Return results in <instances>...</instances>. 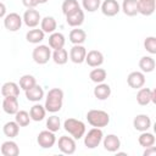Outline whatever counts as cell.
I'll return each instance as SVG.
<instances>
[{"instance_id": "6da1fadb", "label": "cell", "mask_w": 156, "mask_h": 156, "mask_svg": "<svg viewBox=\"0 0 156 156\" xmlns=\"http://www.w3.org/2000/svg\"><path fill=\"white\" fill-rule=\"evenodd\" d=\"M63 105V90L60 88H52L48 91L45 98V110L48 112L55 113L62 108Z\"/></svg>"}, {"instance_id": "7a4b0ae2", "label": "cell", "mask_w": 156, "mask_h": 156, "mask_svg": "<svg viewBox=\"0 0 156 156\" xmlns=\"http://www.w3.org/2000/svg\"><path fill=\"white\" fill-rule=\"evenodd\" d=\"M63 129L71 134V136L73 139H80L84 136L85 134V124L84 122L79 121V119H76V118H67L65 122H63Z\"/></svg>"}, {"instance_id": "f35d334b", "label": "cell", "mask_w": 156, "mask_h": 156, "mask_svg": "<svg viewBox=\"0 0 156 156\" xmlns=\"http://www.w3.org/2000/svg\"><path fill=\"white\" fill-rule=\"evenodd\" d=\"M144 48L149 54L155 55L156 54V38L155 37H146L144 40Z\"/></svg>"}, {"instance_id": "b9f144b4", "label": "cell", "mask_w": 156, "mask_h": 156, "mask_svg": "<svg viewBox=\"0 0 156 156\" xmlns=\"http://www.w3.org/2000/svg\"><path fill=\"white\" fill-rule=\"evenodd\" d=\"M144 156H151V155H156V147L152 145L150 147H145V151L143 154Z\"/></svg>"}, {"instance_id": "7402d4cb", "label": "cell", "mask_w": 156, "mask_h": 156, "mask_svg": "<svg viewBox=\"0 0 156 156\" xmlns=\"http://www.w3.org/2000/svg\"><path fill=\"white\" fill-rule=\"evenodd\" d=\"M65 43H66V39H65V35L62 33L54 32L49 35V46H50V49H54V50L62 49L65 46Z\"/></svg>"}, {"instance_id": "836d02e7", "label": "cell", "mask_w": 156, "mask_h": 156, "mask_svg": "<svg viewBox=\"0 0 156 156\" xmlns=\"http://www.w3.org/2000/svg\"><path fill=\"white\" fill-rule=\"evenodd\" d=\"M106 76H107V72H106L104 68H99V67L91 69L90 73H89L90 80L94 82V83H96V84L102 83V82L106 79Z\"/></svg>"}, {"instance_id": "ee69618b", "label": "cell", "mask_w": 156, "mask_h": 156, "mask_svg": "<svg viewBox=\"0 0 156 156\" xmlns=\"http://www.w3.org/2000/svg\"><path fill=\"white\" fill-rule=\"evenodd\" d=\"M49 0H37V2L38 4H45V2H48Z\"/></svg>"}, {"instance_id": "4dcf8cb0", "label": "cell", "mask_w": 156, "mask_h": 156, "mask_svg": "<svg viewBox=\"0 0 156 156\" xmlns=\"http://www.w3.org/2000/svg\"><path fill=\"white\" fill-rule=\"evenodd\" d=\"M156 62L151 56H143L139 60V68L141 69L143 73H150L155 69Z\"/></svg>"}, {"instance_id": "7c38bea8", "label": "cell", "mask_w": 156, "mask_h": 156, "mask_svg": "<svg viewBox=\"0 0 156 156\" xmlns=\"http://www.w3.org/2000/svg\"><path fill=\"white\" fill-rule=\"evenodd\" d=\"M101 12L107 17H113L121 11V6L117 0H105L100 5Z\"/></svg>"}, {"instance_id": "e0dca14e", "label": "cell", "mask_w": 156, "mask_h": 156, "mask_svg": "<svg viewBox=\"0 0 156 156\" xmlns=\"http://www.w3.org/2000/svg\"><path fill=\"white\" fill-rule=\"evenodd\" d=\"M85 62L90 67H100L104 63V55L99 50H90L85 55Z\"/></svg>"}, {"instance_id": "277c9868", "label": "cell", "mask_w": 156, "mask_h": 156, "mask_svg": "<svg viewBox=\"0 0 156 156\" xmlns=\"http://www.w3.org/2000/svg\"><path fill=\"white\" fill-rule=\"evenodd\" d=\"M104 138V133L101 130V128H91L87 134H84V145L88 149H95L100 145V143L102 141Z\"/></svg>"}, {"instance_id": "484cf974", "label": "cell", "mask_w": 156, "mask_h": 156, "mask_svg": "<svg viewBox=\"0 0 156 156\" xmlns=\"http://www.w3.org/2000/svg\"><path fill=\"white\" fill-rule=\"evenodd\" d=\"M68 39L73 45H82L87 39V33L80 28H74L69 32Z\"/></svg>"}, {"instance_id": "5bb4252c", "label": "cell", "mask_w": 156, "mask_h": 156, "mask_svg": "<svg viewBox=\"0 0 156 156\" xmlns=\"http://www.w3.org/2000/svg\"><path fill=\"white\" fill-rule=\"evenodd\" d=\"M127 83L133 89H140L145 84V74L140 71L130 72L127 77Z\"/></svg>"}, {"instance_id": "5b68a950", "label": "cell", "mask_w": 156, "mask_h": 156, "mask_svg": "<svg viewBox=\"0 0 156 156\" xmlns=\"http://www.w3.org/2000/svg\"><path fill=\"white\" fill-rule=\"evenodd\" d=\"M32 57L35 63L38 65H45L51 58V49L48 45H38L33 49Z\"/></svg>"}, {"instance_id": "ac0fdd59", "label": "cell", "mask_w": 156, "mask_h": 156, "mask_svg": "<svg viewBox=\"0 0 156 156\" xmlns=\"http://www.w3.org/2000/svg\"><path fill=\"white\" fill-rule=\"evenodd\" d=\"M156 9V0H138V13L151 16Z\"/></svg>"}, {"instance_id": "3957f363", "label": "cell", "mask_w": 156, "mask_h": 156, "mask_svg": "<svg viewBox=\"0 0 156 156\" xmlns=\"http://www.w3.org/2000/svg\"><path fill=\"white\" fill-rule=\"evenodd\" d=\"M87 121L91 127L104 128L110 123V115L102 110H90L87 113Z\"/></svg>"}, {"instance_id": "44dd1931", "label": "cell", "mask_w": 156, "mask_h": 156, "mask_svg": "<svg viewBox=\"0 0 156 156\" xmlns=\"http://www.w3.org/2000/svg\"><path fill=\"white\" fill-rule=\"evenodd\" d=\"M0 151L4 156H17L20 154V147L13 140H6L1 144Z\"/></svg>"}, {"instance_id": "8d00e7d4", "label": "cell", "mask_w": 156, "mask_h": 156, "mask_svg": "<svg viewBox=\"0 0 156 156\" xmlns=\"http://www.w3.org/2000/svg\"><path fill=\"white\" fill-rule=\"evenodd\" d=\"M46 128L49 130L54 132V133L57 132V130H60V128H61V119H60V117L56 116V115L50 116L46 119Z\"/></svg>"}, {"instance_id": "1f68e13d", "label": "cell", "mask_w": 156, "mask_h": 156, "mask_svg": "<svg viewBox=\"0 0 156 156\" xmlns=\"http://www.w3.org/2000/svg\"><path fill=\"white\" fill-rule=\"evenodd\" d=\"M155 141H156V139H155L154 134L152 133H149L147 130L141 132V134L138 138V143L143 147H150V146L155 145Z\"/></svg>"}, {"instance_id": "cb8c5ba5", "label": "cell", "mask_w": 156, "mask_h": 156, "mask_svg": "<svg viewBox=\"0 0 156 156\" xmlns=\"http://www.w3.org/2000/svg\"><path fill=\"white\" fill-rule=\"evenodd\" d=\"M111 95V87L106 83H99L95 88H94V96L98 100H106L108 99Z\"/></svg>"}, {"instance_id": "30bf717a", "label": "cell", "mask_w": 156, "mask_h": 156, "mask_svg": "<svg viewBox=\"0 0 156 156\" xmlns=\"http://www.w3.org/2000/svg\"><path fill=\"white\" fill-rule=\"evenodd\" d=\"M24 24L29 28H35L40 21H41V17H40V13L38 10L35 9H28L26 10V12L23 13V17H22Z\"/></svg>"}, {"instance_id": "ab89813d", "label": "cell", "mask_w": 156, "mask_h": 156, "mask_svg": "<svg viewBox=\"0 0 156 156\" xmlns=\"http://www.w3.org/2000/svg\"><path fill=\"white\" fill-rule=\"evenodd\" d=\"M77 7H79V4H78L77 0H65V1L62 2V6H61L62 12H63L65 16H66L67 13H69L71 11L76 10Z\"/></svg>"}, {"instance_id": "2e32d148", "label": "cell", "mask_w": 156, "mask_h": 156, "mask_svg": "<svg viewBox=\"0 0 156 156\" xmlns=\"http://www.w3.org/2000/svg\"><path fill=\"white\" fill-rule=\"evenodd\" d=\"M133 127L138 132H145L151 127V118L147 115H136L133 119Z\"/></svg>"}, {"instance_id": "d6986e66", "label": "cell", "mask_w": 156, "mask_h": 156, "mask_svg": "<svg viewBox=\"0 0 156 156\" xmlns=\"http://www.w3.org/2000/svg\"><path fill=\"white\" fill-rule=\"evenodd\" d=\"M2 110L7 115H15L20 110L17 96H5L2 101Z\"/></svg>"}, {"instance_id": "ffe728a7", "label": "cell", "mask_w": 156, "mask_h": 156, "mask_svg": "<svg viewBox=\"0 0 156 156\" xmlns=\"http://www.w3.org/2000/svg\"><path fill=\"white\" fill-rule=\"evenodd\" d=\"M24 93H26V98H27V100H28V101L39 102V101L44 98V89H43L39 84L33 85L32 88L27 89Z\"/></svg>"}, {"instance_id": "4316f807", "label": "cell", "mask_w": 156, "mask_h": 156, "mask_svg": "<svg viewBox=\"0 0 156 156\" xmlns=\"http://www.w3.org/2000/svg\"><path fill=\"white\" fill-rule=\"evenodd\" d=\"M57 28V23H56V20L51 16H46L44 18H41L40 21V29L44 32V33H48V34H51L56 30Z\"/></svg>"}, {"instance_id": "d590c367", "label": "cell", "mask_w": 156, "mask_h": 156, "mask_svg": "<svg viewBox=\"0 0 156 156\" xmlns=\"http://www.w3.org/2000/svg\"><path fill=\"white\" fill-rule=\"evenodd\" d=\"M37 84V80H35V78L32 76V74H24V76H22L21 78H20V88L22 89V90H27V89H29V88H32L33 85H35Z\"/></svg>"}, {"instance_id": "52a82bcc", "label": "cell", "mask_w": 156, "mask_h": 156, "mask_svg": "<svg viewBox=\"0 0 156 156\" xmlns=\"http://www.w3.org/2000/svg\"><path fill=\"white\" fill-rule=\"evenodd\" d=\"M37 143L40 147L43 149H51L55 143H56V136H55V133L46 129V130H41L38 136H37Z\"/></svg>"}, {"instance_id": "83f0119b", "label": "cell", "mask_w": 156, "mask_h": 156, "mask_svg": "<svg viewBox=\"0 0 156 156\" xmlns=\"http://www.w3.org/2000/svg\"><path fill=\"white\" fill-rule=\"evenodd\" d=\"M44 37H45V33L41 29H39V28L30 29L26 34V39L30 44H39V43H41L44 40Z\"/></svg>"}, {"instance_id": "ba28073f", "label": "cell", "mask_w": 156, "mask_h": 156, "mask_svg": "<svg viewBox=\"0 0 156 156\" xmlns=\"http://www.w3.org/2000/svg\"><path fill=\"white\" fill-rule=\"evenodd\" d=\"M22 17L16 12H11L4 17V27L9 32H17L22 27Z\"/></svg>"}, {"instance_id": "f546056e", "label": "cell", "mask_w": 156, "mask_h": 156, "mask_svg": "<svg viewBox=\"0 0 156 156\" xmlns=\"http://www.w3.org/2000/svg\"><path fill=\"white\" fill-rule=\"evenodd\" d=\"M2 132H4V134H5L7 138H10V139L16 138V136L18 135V133H20V126L17 124L16 121H9V122H6V123L4 124Z\"/></svg>"}, {"instance_id": "e575fe53", "label": "cell", "mask_w": 156, "mask_h": 156, "mask_svg": "<svg viewBox=\"0 0 156 156\" xmlns=\"http://www.w3.org/2000/svg\"><path fill=\"white\" fill-rule=\"evenodd\" d=\"M15 121L17 122V124L20 127H27L32 119L29 117V112H27L24 110H18L15 113Z\"/></svg>"}, {"instance_id": "60d3db41", "label": "cell", "mask_w": 156, "mask_h": 156, "mask_svg": "<svg viewBox=\"0 0 156 156\" xmlns=\"http://www.w3.org/2000/svg\"><path fill=\"white\" fill-rule=\"evenodd\" d=\"M22 4H23L27 9H35V6L38 5L37 0H22Z\"/></svg>"}, {"instance_id": "74e56055", "label": "cell", "mask_w": 156, "mask_h": 156, "mask_svg": "<svg viewBox=\"0 0 156 156\" xmlns=\"http://www.w3.org/2000/svg\"><path fill=\"white\" fill-rule=\"evenodd\" d=\"M101 0H82V6L88 12H95L100 9Z\"/></svg>"}, {"instance_id": "603a6c76", "label": "cell", "mask_w": 156, "mask_h": 156, "mask_svg": "<svg viewBox=\"0 0 156 156\" xmlns=\"http://www.w3.org/2000/svg\"><path fill=\"white\" fill-rule=\"evenodd\" d=\"M1 95L5 96H17L20 95V85L15 82H6L2 84L1 89H0Z\"/></svg>"}, {"instance_id": "9a60e30c", "label": "cell", "mask_w": 156, "mask_h": 156, "mask_svg": "<svg viewBox=\"0 0 156 156\" xmlns=\"http://www.w3.org/2000/svg\"><path fill=\"white\" fill-rule=\"evenodd\" d=\"M104 149L108 152H116L121 147V140L116 134H107L102 138Z\"/></svg>"}, {"instance_id": "d4e9b609", "label": "cell", "mask_w": 156, "mask_h": 156, "mask_svg": "<svg viewBox=\"0 0 156 156\" xmlns=\"http://www.w3.org/2000/svg\"><path fill=\"white\" fill-rule=\"evenodd\" d=\"M45 115H46V110L43 105L40 104H35L30 107L29 110V117L32 121L34 122H40L45 118Z\"/></svg>"}, {"instance_id": "f1b7e54d", "label": "cell", "mask_w": 156, "mask_h": 156, "mask_svg": "<svg viewBox=\"0 0 156 156\" xmlns=\"http://www.w3.org/2000/svg\"><path fill=\"white\" fill-rule=\"evenodd\" d=\"M122 11L124 15L133 17L138 15V0H123Z\"/></svg>"}, {"instance_id": "8992f818", "label": "cell", "mask_w": 156, "mask_h": 156, "mask_svg": "<svg viewBox=\"0 0 156 156\" xmlns=\"http://www.w3.org/2000/svg\"><path fill=\"white\" fill-rule=\"evenodd\" d=\"M136 102L140 106H146L150 102H156V90L149 88H140L136 93Z\"/></svg>"}, {"instance_id": "4fadbf2b", "label": "cell", "mask_w": 156, "mask_h": 156, "mask_svg": "<svg viewBox=\"0 0 156 156\" xmlns=\"http://www.w3.org/2000/svg\"><path fill=\"white\" fill-rule=\"evenodd\" d=\"M85 55L87 49L83 45H73L69 50V60L77 65H80L85 61Z\"/></svg>"}, {"instance_id": "7bdbcfd3", "label": "cell", "mask_w": 156, "mask_h": 156, "mask_svg": "<svg viewBox=\"0 0 156 156\" xmlns=\"http://www.w3.org/2000/svg\"><path fill=\"white\" fill-rule=\"evenodd\" d=\"M5 16H6V6L4 2L0 1V18H2Z\"/></svg>"}, {"instance_id": "9c48e42d", "label": "cell", "mask_w": 156, "mask_h": 156, "mask_svg": "<svg viewBox=\"0 0 156 156\" xmlns=\"http://www.w3.org/2000/svg\"><path fill=\"white\" fill-rule=\"evenodd\" d=\"M57 146L60 149V151L62 154H66V155H72L76 152V140L71 136H67V135H62L58 138V141H57Z\"/></svg>"}, {"instance_id": "d6a6232c", "label": "cell", "mask_w": 156, "mask_h": 156, "mask_svg": "<svg viewBox=\"0 0 156 156\" xmlns=\"http://www.w3.org/2000/svg\"><path fill=\"white\" fill-rule=\"evenodd\" d=\"M51 57L56 65H65L68 61V52L63 48L57 49V50H54V52L51 54Z\"/></svg>"}, {"instance_id": "8fae6325", "label": "cell", "mask_w": 156, "mask_h": 156, "mask_svg": "<svg viewBox=\"0 0 156 156\" xmlns=\"http://www.w3.org/2000/svg\"><path fill=\"white\" fill-rule=\"evenodd\" d=\"M66 22L71 27H79V26L83 24V22H84V11L80 9V6L66 15Z\"/></svg>"}]
</instances>
